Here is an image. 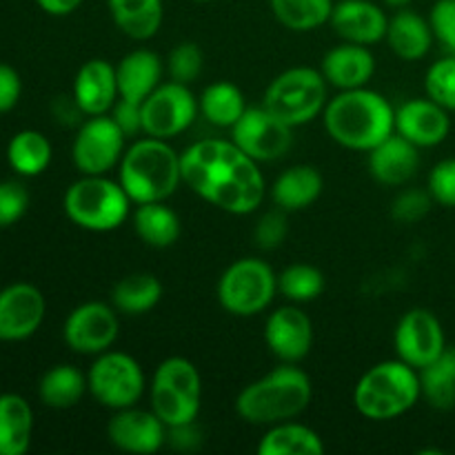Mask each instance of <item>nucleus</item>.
<instances>
[{
    "label": "nucleus",
    "mask_w": 455,
    "mask_h": 455,
    "mask_svg": "<svg viewBox=\"0 0 455 455\" xmlns=\"http://www.w3.org/2000/svg\"><path fill=\"white\" fill-rule=\"evenodd\" d=\"M182 182L204 203L231 216H247L267 194L260 163L244 154L234 140L204 138L180 154Z\"/></svg>",
    "instance_id": "1"
},
{
    "label": "nucleus",
    "mask_w": 455,
    "mask_h": 455,
    "mask_svg": "<svg viewBox=\"0 0 455 455\" xmlns=\"http://www.w3.org/2000/svg\"><path fill=\"white\" fill-rule=\"evenodd\" d=\"M323 120L333 142L345 149L371 151L395 132V107L373 89H347L327 102Z\"/></svg>",
    "instance_id": "2"
},
{
    "label": "nucleus",
    "mask_w": 455,
    "mask_h": 455,
    "mask_svg": "<svg viewBox=\"0 0 455 455\" xmlns=\"http://www.w3.org/2000/svg\"><path fill=\"white\" fill-rule=\"evenodd\" d=\"M311 398L314 387L309 376L296 364L283 363L240 391L235 413L249 425L271 427L305 413Z\"/></svg>",
    "instance_id": "3"
},
{
    "label": "nucleus",
    "mask_w": 455,
    "mask_h": 455,
    "mask_svg": "<svg viewBox=\"0 0 455 455\" xmlns=\"http://www.w3.org/2000/svg\"><path fill=\"white\" fill-rule=\"evenodd\" d=\"M118 182L132 203H164L182 182L180 154L169 140L140 138L124 149L118 164Z\"/></svg>",
    "instance_id": "4"
},
{
    "label": "nucleus",
    "mask_w": 455,
    "mask_h": 455,
    "mask_svg": "<svg viewBox=\"0 0 455 455\" xmlns=\"http://www.w3.org/2000/svg\"><path fill=\"white\" fill-rule=\"evenodd\" d=\"M422 398L418 369L403 360H385L363 373L354 389V404L369 420H394L411 411Z\"/></svg>",
    "instance_id": "5"
},
{
    "label": "nucleus",
    "mask_w": 455,
    "mask_h": 455,
    "mask_svg": "<svg viewBox=\"0 0 455 455\" xmlns=\"http://www.w3.org/2000/svg\"><path fill=\"white\" fill-rule=\"evenodd\" d=\"M67 218L80 229L114 231L132 213V198L118 180L107 176H83L65 191L62 200Z\"/></svg>",
    "instance_id": "6"
},
{
    "label": "nucleus",
    "mask_w": 455,
    "mask_h": 455,
    "mask_svg": "<svg viewBox=\"0 0 455 455\" xmlns=\"http://www.w3.org/2000/svg\"><path fill=\"white\" fill-rule=\"evenodd\" d=\"M262 107L289 127H300L327 107V80L314 67H291L271 80Z\"/></svg>",
    "instance_id": "7"
},
{
    "label": "nucleus",
    "mask_w": 455,
    "mask_h": 455,
    "mask_svg": "<svg viewBox=\"0 0 455 455\" xmlns=\"http://www.w3.org/2000/svg\"><path fill=\"white\" fill-rule=\"evenodd\" d=\"M278 291V275L260 258H240L218 280V302L238 318L258 315L271 305Z\"/></svg>",
    "instance_id": "8"
},
{
    "label": "nucleus",
    "mask_w": 455,
    "mask_h": 455,
    "mask_svg": "<svg viewBox=\"0 0 455 455\" xmlns=\"http://www.w3.org/2000/svg\"><path fill=\"white\" fill-rule=\"evenodd\" d=\"M92 398L107 409L133 407L145 394V373L133 355L123 351H105L87 371Z\"/></svg>",
    "instance_id": "9"
},
{
    "label": "nucleus",
    "mask_w": 455,
    "mask_h": 455,
    "mask_svg": "<svg viewBox=\"0 0 455 455\" xmlns=\"http://www.w3.org/2000/svg\"><path fill=\"white\" fill-rule=\"evenodd\" d=\"M142 133L160 140H172L194 124L198 98L185 83H160L140 105Z\"/></svg>",
    "instance_id": "10"
},
{
    "label": "nucleus",
    "mask_w": 455,
    "mask_h": 455,
    "mask_svg": "<svg viewBox=\"0 0 455 455\" xmlns=\"http://www.w3.org/2000/svg\"><path fill=\"white\" fill-rule=\"evenodd\" d=\"M127 136L111 116H89L80 124L71 147V158L83 176H105L118 167Z\"/></svg>",
    "instance_id": "11"
},
{
    "label": "nucleus",
    "mask_w": 455,
    "mask_h": 455,
    "mask_svg": "<svg viewBox=\"0 0 455 455\" xmlns=\"http://www.w3.org/2000/svg\"><path fill=\"white\" fill-rule=\"evenodd\" d=\"M231 140L256 163H274L291 149L293 127L275 118L265 107H247L231 127Z\"/></svg>",
    "instance_id": "12"
},
{
    "label": "nucleus",
    "mask_w": 455,
    "mask_h": 455,
    "mask_svg": "<svg viewBox=\"0 0 455 455\" xmlns=\"http://www.w3.org/2000/svg\"><path fill=\"white\" fill-rule=\"evenodd\" d=\"M120 320L116 307L105 302H84L65 320L62 338L71 351L83 355H100L118 340Z\"/></svg>",
    "instance_id": "13"
},
{
    "label": "nucleus",
    "mask_w": 455,
    "mask_h": 455,
    "mask_svg": "<svg viewBox=\"0 0 455 455\" xmlns=\"http://www.w3.org/2000/svg\"><path fill=\"white\" fill-rule=\"evenodd\" d=\"M394 347L403 363L420 371L447 349L443 323L429 309H409L395 327Z\"/></svg>",
    "instance_id": "14"
},
{
    "label": "nucleus",
    "mask_w": 455,
    "mask_h": 455,
    "mask_svg": "<svg viewBox=\"0 0 455 455\" xmlns=\"http://www.w3.org/2000/svg\"><path fill=\"white\" fill-rule=\"evenodd\" d=\"M47 311L43 291L29 283H13L0 291V340L20 342L40 329Z\"/></svg>",
    "instance_id": "15"
},
{
    "label": "nucleus",
    "mask_w": 455,
    "mask_h": 455,
    "mask_svg": "<svg viewBox=\"0 0 455 455\" xmlns=\"http://www.w3.org/2000/svg\"><path fill=\"white\" fill-rule=\"evenodd\" d=\"M107 438L118 451L149 455L167 443V427L154 411L133 407L118 409L107 425Z\"/></svg>",
    "instance_id": "16"
},
{
    "label": "nucleus",
    "mask_w": 455,
    "mask_h": 455,
    "mask_svg": "<svg viewBox=\"0 0 455 455\" xmlns=\"http://www.w3.org/2000/svg\"><path fill=\"white\" fill-rule=\"evenodd\" d=\"M265 342L280 363L298 364L314 347V324L300 307H280L267 318Z\"/></svg>",
    "instance_id": "17"
},
{
    "label": "nucleus",
    "mask_w": 455,
    "mask_h": 455,
    "mask_svg": "<svg viewBox=\"0 0 455 455\" xmlns=\"http://www.w3.org/2000/svg\"><path fill=\"white\" fill-rule=\"evenodd\" d=\"M329 25L345 43L371 47L385 40L389 16L371 0H338L333 3Z\"/></svg>",
    "instance_id": "18"
},
{
    "label": "nucleus",
    "mask_w": 455,
    "mask_h": 455,
    "mask_svg": "<svg viewBox=\"0 0 455 455\" xmlns=\"http://www.w3.org/2000/svg\"><path fill=\"white\" fill-rule=\"evenodd\" d=\"M451 118L444 107L427 98H411L395 109V133L416 147H435L447 140Z\"/></svg>",
    "instance_id": "19"
},
{
    "label": "nucleus",
    "mask_w": 455,
    "mask_h": 455,
    "mask_svg": "<svg viewBox=\"0 0 455 455\" xmlns=\"http://www.w3.org/2000/svg\"><path fill=\"white\" fill-rule=\"evenodd\" d=\"M71 96L84 116L109 114L111 107L118 100L116 65H111L105 58H92L83 62L74 78Z\"/></svg>",
    "instance_id": "20"
},
{
    "label": "nucleus",
    "mask_w": 455,
    "mask_h": 455,
    "mask_svg": "<svg viewBox=\"0 0 455 455\" xmlns=\"http://www.w3.org/2000/svg\"><path fill=\"white\" fill-rule=\"evenodd\" d=\"M420 147L409 142L400 133H391L389 138L373 147L369 154V173L373 180L385 187H403L416 176L420 167Z\"/></svg>",
    "instance_id": "21"
},
{
    "label": "nucleus",
    "mask_w": 455,
    "mask_h": 455,
    "mask_svg": "<svg viewBox=\"0 0 455 455\" xmlns=\"http://www.w3.org/2000/svg\"><path fill=\"white\" fill-rule=\"evenodd\" d=\"M320 71H323L327 84L340 89V92L367 87V83L376 74V56L364 44L342 43L324 53Z\"/></svg>",
    "instance_id": "22"
},
{
    "label": "nucleus",
    "mask_w": 455,
    "mask_h": 455,
    "mask_svg": "<svg viewBox=\"0 0 455 455\" xmlns=\"http://www.w3.org/2000/svg\"><path fill=\"white\" fill-rule=\"evenodd\" d=\"M118 78V98L142 105L163 78V60L149 49H136L120 58L116 65Z\"/></svg>",
    "instance_id": "23"
},
{
    "label": "nucleus",
    "mask_w": 455,
    "mask_h": 455,
    "mask_svg": "<svg viewBox=\"0 0 455 455\" xmlns=\"http://www.w3.org/2000/svg\"><path fill=\"white\" fill-rule=\"evenodd\" d=\"M434 29L429 18H422L418 12L403 7L389 18L385 40L391 52L403 60H422L434 44Z\"/></svg>",
    "instance_id": "24"
},
{
    "label": "nucleus",
    "mask_w": 455,
    "mask_h": 455,
    "mask_svg": "<svg viewBox=\"0 0 455 455\" xmlns=\"http://www.w3.org/2000/svg\"><path fill=\"white\" fill-rule=\"evenodd\" d=\"M324 180L323 173L311 164H296L289 167L275 178L271 187V200L283 212H302L311 207L323 196Z\"/></svg>",
    "instance_id": "25"
},
{
    "label": "nucleus",
    "mask_w": 455,
    "mask_h": 455,
    "mask_svg": "<svg viewBox=\"0 0 455 455\" xmlns=\"http://www.w3.org/2000/svg\"><path fill=\"white\" fill-rule=\"evenodd\" d=\"M34 411L18 394L0 395V455H25L31 447Z\"/></svg>",
    "instance_id": "26"
},
{
    "label": "nucleus",
    "mask_w": 455,
    "mask_h": 455,
    "mask_svg": "<svg viewBox=\"0 0 455 455\" xmlns=\"http://www.w3.org/2000/svg\"><path fill=\"white\" fill-rule=\"evenodd\" d=\"M111 20L132 40H149L163 27V0H107Z\"/></svg>",
    "instance_id": "27"
},
{
    "label": "nucleus",
    "mask_w": 455,
    "mask_h": 455,
    "mask_svg": "<svg viewBox=\"0 0 455 455\" xmlns=\"http://www.w3.org/2000/svg\"><path fill=\"white\" fill-rule=\"evenodd\" d=\"M324 451L318 431L293 420L271 425L258 443V455H324Z\"/></svg>",
    "instance_id": "28"
},
{
    "label": "nucleus",
    "mask_w": 455,
    "mask_h": 455,
    "mask_svg": "<svg viewBox=\"0 0 455 455\" xmlns=\"http://www.w3.org/2000/svg\"><path fill=\"white\" fill-rule=\"evenodd\" d=\"M87 391V376L74 364H56L38 382V398L49 409L76 407Z\"/></svg>",
    "instance_id": "29"
},
{
    "label": "nucleus",
    "mask_w": 455,
    "mask_h": 455,
    "mask_svg": "<svg viewBox=\"0 0 455 455\" xmlns=\"http://www.w3.org/2000/svg\"><path fill=\"white\" fill-rule=\"evenodd\" d=\"M133 229L149 247L167 249L180 238V218L164 203H145L133 212Z\"/></svg>",
    "instance_id": "30"
},
{
    "label": "nucleus",
    "mask_w": 455,
    "mask_h": 455,
    "mask_svg": "<svg viewBox=\"0 0 455 455\" xmlns=\"http://www.w3.org/2000/svg\"><path fill=\"white\" fill-rule=\"evenodd\" d=\"M163 298V284L154 274L138 271L118 280L111 291L116 311L124 315H142L154 309Z\"/></svg>",
    "instance_id": "31"
},
{
    "label": "nucleus",
    "mask_w": 455,
    "mask_h": 455,
    "mask_svg": "<svg viewBox=\"0 0 455 455\" xmlns=\"http://www.w3.org/2000/svg\"><path fill=\"white\" fill-rule=\"evenodd\" d=\"M52 142L44 133L36 132V129H22L7 145L9 167L25 178L40 176L52 164Z\"/></svg>",
    "instance_id": "32"
},
{
    "label": "nucleus",
    "mask_w": 455,
    "mask_h": 455,
    "mask_svg": "<svg viewBox=\"0 0 455 455\" xmlns=\"http://www.w3.org/2000/svg\"><path fill=\"white\" fill-rule=\"evenodd\" d=\"M198 109L216 127L231 129L247 111V100L238 84L229 83V80H218L200 93Z\"/></svg>",
    "instance_id": "33"
},
{
    "label": "nucleus",
    "mask_w": 455,
    "mask_h": 455,
    "mask_svg": "<svg viewBox=\"0 0 455 455\" xmlns=\"http://www.w3.org/2000/svg\"><path fill=\"white\" fill-rule=\"evenodd\" d=\"M422 395L438 411L455 407V347H447L431 364L418 371Z\"/></svg>",
    "instance_id": "34"
},
{
    "label": "nucleus",
    "mask_w": 455,
    "mask_h": 455,
    "mask_svg": "<svg viewBox=\"0 0 455 455\" xmlns=\"http://www.w3.org/2000/svg\"><path fill=\"white\" fill-rule=\"evenodd\" d=\"M149 404L151 411L164 422L167 429L191 425V422H196V418L200 413V398L187 395L182 391L172 389V387L156 380H151L149 387Z\"/></svg>",
    "instance_id": "35"
},
{
    "label": "nucleus",
    "mask_w": 455,
    "mask_h": 455,
    "mask_svg": "<svg viewBox=\"0 0 455 455\" xmlns=\"http://www.w3.org/2000/svg\"><path fill=\"white\" fill-rule=\"evenodd\" d=\"M275 20L291 31H314L327 25L333 0H269Z\"/></svg>",
    "instance_id": "36"
},
{
    "label": "nucleus",
    "mask_w": 455,
    "mask_h": 455,
    "mask_svg": "<svg viewBox=\"0 0 455 455\" xmlns=\"http://www.w3.org/2000/svg\"><path fill=\"white\" fill-rule=\"evenodd\" d=\"M278 291L283 293L287 300L298 302H311L324 291V275L318 267L307 265V262H296L289 265L283 274L278 275Z\"/></svg>",
    "instance_id": "37"
},
{
    "label": "nucleus",
    "mask_w": 455,
    "mask_h": 455,
    "mask_svg": "<svg viewBox=\"0 0 455 455\" xmlns=\"http://www.w3.org/2000/svg\"><path fill=\"white\" fill-rule=\"evenodd\" d=\"M151 380L163 382V385L182 391L187 395L203 398V378H200L198 367L191 360L180 358V355H172V358L163 360Z\"/></svg>",
    "instance_id": "38"
},
{
    "label": "nucleus",
    "mask_w": 455,
    "mask_h": 455,
    "mask_svg": "<svg viewBox=\"0 0 455 455\" xmlns=\"http://www.w3.org/2000/svg\"><path fill=\"white\" fill-rule=\"evenodd\" d=\"M427 96L447 111H455V53L434 62L425 76Z\"/></svg>",
    "instance_id": "39"
},
{
    "label": "nucleus",
    "mask_w": 455,
    "mask_h": 455,
    "mask_svg": "<svg viewBox=\"0 0 455 455\" xmlns=\"http://www.w3.org/2000/svg\"><path fill=\"white\" fill-rule=\"evenodd\" d=\"M204 65V56L200 52V47L196 43H180L169 52L167 58V71L172 76V80L176 83H194L196 78L200 76Z\"/></svg>",
    "instance_id": "40"
},
{
    "label": "nucleus",
    "mask_w": 455,
    "mask_h": 455,
    "mask_svg": "<svg viewBox=\"0 0 455 455\" xmlns=\"http://www.w3.org/2000/svg\"><path fill=\"white\" fill-rule=\"evenodd\" d=\"M431 204H434V198L429 189H404L403 194L395 196L391 204V218L403 225H416L431 212Z\"/></svg>",
    "instance_id": "41"
},
{
    "label": "nucleus",
    "mask_w": 455,
    "mask_h": 455,
    "mask_svg": "<svg viewBox=\"0 0 455 455\" xmlns=\"http://www.w3.org/2000/svg\"><path fill=\"white\" fill-rule=\"evenodd\" d=\"M29 209V191L16 180L0 182V229L16 225Z\"/></svg>",
    "instance_id": "42"
},
{
    "label": "nucleus",
    "mask_w": 455,
    "mask_h": 455,
    "mask_svg": "<svg viewBox=\"0 0 455 455\" xmlns=\"http://www.w3.org/2000/svg\"><path fill=\"white\" fill-rule=\"evenodd\" d=\"M427 189L434 203L455 209V158L443 160L431 169Z\"/></svg>",
    "instance_id": "43"
},
{
    "label": "nucleus",
    "mask_w": 455,
    "mask_h": 455,
    "mask_svg": "<svg viewBox=\"0 0 455 455\" xmlns=\"http://www.w3.org/2000/svg\"><path fill=\"white\" fill-rule=\"evenodd\" d=\"M287 212L283 209H275V212L265 213V216L258 220L256 231H253V238H256V244L265 251H274L287 238Z\"/></svg>",
    "instance_id": "44"
},
{
    "label": "nucleus",
    "mask_w": 455,
    "mask_h": 455,
    "mask_svg": "<svg viewBox=\"0 0 455 455\" xmlns=\"http://www.w3.org/2000/svg\"><path fill=\"white\" fill-rule=\"evenodd\" d=\"M429 25L435 40L449 53H455V0H435L429 12Z\"/></svg>",
    "instance_id": "45"
},
{
    "label": "nucleus",
    "mask_w": 455,
    "mask_h": 455,
    "mask_svg": "<svg viewBox=\"0 0 455 455\" xmlns=\"http://www.w3.org/2000/svg\"><path fill=\"white\" fill-rule=\"evenodd\" d=\"M22 93L20 74L7 62H0V114H7L18 105Z\"/></svg>",
    "instance_id": "46"
},
{
    "label": "nucleus",
    "mask_w": 455,
    "mask_h": 455,
    "mask_svg": "<svg viewBox=\"0 0 455 455\" xmlns=\"http://www.w3.org/2000/svg\"><path fill=\"white\" fill-rule=\"evenodd\" d=\"M111 118L116 120V124L123 129V133L127 138L138 136V133L142 132V109L140 105H136V102H129V100H123V98H118L116 105L111 107Z\"/></svg>",
    "instance_id": "47"
},
{
    "label": "nucleus",
    "mask_w": 455,
    "mask_h": 455,
    "mask_svg": "<svg viewBox=\"0 0 455 455\" xmlns=\"http://www.w3.org/2000/svg\"><path fill=\"white\" fill-rule=\"evenodd\" d=\"M83 3L84 0H36V4H38L44 13L56 18L69 16V13H74Z\"/></svg>",
    "instance_id": "48"
},
{
    "label": "nucleus",
    "mask_w": 455,
    "mask_h": 455,
    "mask_svg": "<svg viewBox=\"0 0 455 455\" xmlns=\"http://www.w3.org/2000/svg\"><path fill=\"white\" fill-rule=\"evenodd\" d=\"M382 3H385L387 7H391V9H403V7H407L411 0H382Z\"/></svg>",
    "instance_id": "49"
},
{
    "label": "nucleus",
    "mask_w": 455,
    "mask_h": 455,
    "mask_svg": "<svg viewBox=\"0 0 455 455\" xmlns=\"http://www.w3.org/2000/svg\"><path fill=\"white\" fill-rule=\"evenodd\" d=\"M194 3H212V0H194Z\"/></svg>",
    "instance_id": "50"
}]
</instances>
